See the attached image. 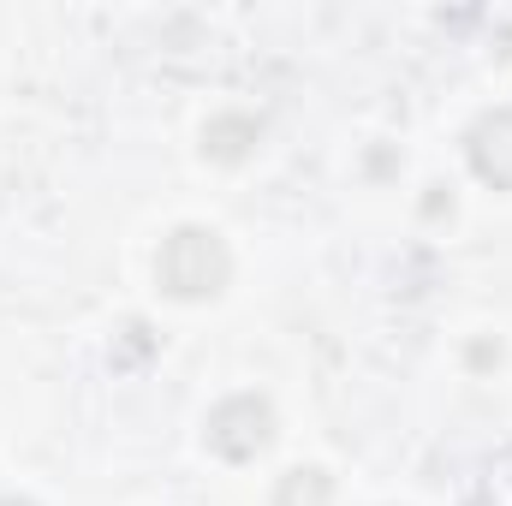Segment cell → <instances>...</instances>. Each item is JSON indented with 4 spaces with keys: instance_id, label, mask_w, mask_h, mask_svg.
<instances>
[{
    "instance_id": "7",
    "label": "cell",
    "mask_w": 512,
    "mask_h": 506,
    "mask_svg": "<svg viewBox=\"0 0 512 506\" xmlns=\"http://www.w3.org/2000/svg\"><path fill=\"white\" fill-rule=\"evenodd\" d=\"M0 506H36V501H18V495H0Z\"/></svg>"
},
{
    "instance_id": "3",
    "label": "cell",
    "mask_w": 512,
    "mask_h": 506,
    "mask_svg": "<svg viewBox=\"0 0 512 506\" xmlns=\"http://www.w3.org/2000/svg\"><path fill=\"white\" fill-rule=\"evenodd\" d=\"M465 155H471V173L483 185L512 191V108L477 114V126L465 131Z\"/></svg>"
},
{
    "instance_id": "6",
    "label": "cell",
    "mask_w": 512,
    "mask_h": 506,
    "mask_svg": "<svg viewBox=\"0 0 512 506\" xmlns=\"http://www.w3.org/2000/svg\"><path fill=\"white\" fill-rule=\"evenodd\" d=\"M495 358H501V352H495V346H471V364H477V370H489V364H495Z\"/></svg>"
},
{
    "instance_id": "5",
    "label": "cell",
    "mask_w": 512,
    "mask_h": 506,
    "mask_svg": "<svg viewBox=\"0 0 512 506\" xmlns=\"http://www.w3.org/2000/svg\"><path fill=\"white\" fill-rule=\"evenodd\" d=\"M274 506H334V477L316 465H298L274 483Z\"/></svg>"
},
{
    "instance_id": "1",
    "label": "cell",
    "mask_w": 512,
    "mask_h": 506,
    "mask_svg": "<svg viewBox=\"0 0 512 506\" xmlns=\"http://www.w3.org/2000/svg\"><path fill=\"white\" fill-rule=\"evenodd\" d=\"M155 274H161V292L179 298V304H203L215 292H227L233 280V251L215 227H173L167 245L155 256Z\"/></svg>"
},
{
    "instance_id": "4",
    "label": "cell",
    "mask_w": 512,
    "mask_h": 506,
    "mask_svg": "<svg viewBox=\"0 0 512 506\" xmlns=\"http://www.w3.org/2000/svg\"><path fill=\"white\" fill-rule=\"evenodd\" d=\"M256 143H262V120L256 114H215L203 126V155L221 161V167H239L245 155H256Z\"/></svg>"
},
{
    "instance_id": "2",
    "label": "cell",
    "mask_w": 512,
    "mask_h": 506,
    "mask_svg": "<svg viewBox=\"0 0 512 506\" xmlns=\"http://www.w3.org/2000/svg\"><path fill=\"white\" fill-rule=\"evenodd\" d=\"M203 441H209V453L245 465L256 453H268V441H274V405H268L262 393H227V399L209 411Z\"/></svg>"
}]
</instances>
